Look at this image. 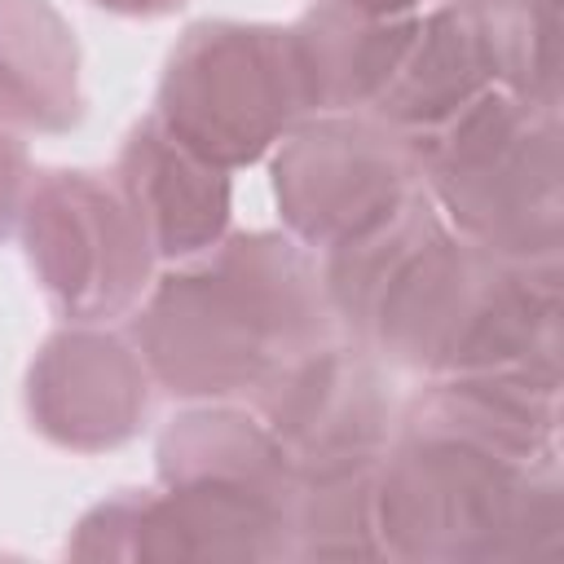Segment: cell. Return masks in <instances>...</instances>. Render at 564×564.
<instances>
[{
    "label": "cell",
    "instance_id": "cell-3",
    "mask_svg": "<svg viewBox=\"0 0 564 564\" xmlns=\"http://www.w3.org/2000/svg\"><path fill=\"white\" fill-rule=\"evenodd\" d=\"M423 181L463 238L529 264L560 256L555 106L485 93L445 128L410 141Z\"/></svg>",
    "mask_w": 564,
    "mask_h": 564
},
{
    "label": "cell",
    "instance_id": "cell-14",
    "mask_svg": "<svg viewBox=\"0 0 564 564\" xmlns=\"http://www.w3.org/2000/svg\"><path fill=\"white\" fill-rule=\"evenodd\" d=\"M375 4H392V9H419L423 0H375Z\"/></svg>",
    "mask_w": 564,
    "mask_h": 564
},
{
    "label": "cell",
    "instance_id": "cell-10",
    "mask_svg": "<svg viewBox=\"0 0 564 564\" xmlns=\"http://www.w3.org/2000/svg\"><path fill=\"white\" fill-rule=\"evenodd\" d=\"M0 115L26 128L79 119L75 40L44 0H0Z\"/></svg>",
    "mask_w": 564,
    "mask_h": 564
},
{
    "label": "cell",
    "instance_id": "cell-12",
    "mask_svg": "<svg viewBox=\"0 0 564 564\" xmlns=\"http://www.w3.org/2000/svg\"><path fill=\"white\" fill-rule=\"evenodd\" d=\"M18 189H22V145L0 132V234H4L9 220H13Z\"/></svg>",
    "mask_w": 564,
    "mask_h": 564
},
{
    "label": "cell",
    "instance_id": "cell-7",
    "mask_svg": "<svg viewBox=\"0 0 564 564\" xmlns=\"http://www.w3.org/2000/svg\"><path fill=\"white\" fill-rule=\"evenodd\" d=\"M264 388L269 436L282 445V454L339 463V471H352L366 458L388 419L379 375L352 348L313 344Z\"/></svg>",
    "mask_w": 564,
    "mask_h": 564
},
{
    "label": "cell",
    "instance_id": "cell-6",
    "mask_svg": "<svg viewBox=\"0 0 564 564\" xmlns=\"http://www.w3.org/2000/svg\"><path fill=\"white\" fill-rule=\"evenodd\" d=\"M26 256L48 300L79 322L123 313L150 278V242L93 172H48L26 203Z\"/></svg>",
    "mask_w": 564,
    "mask_h": 564
},
{
    "label": "cell",
    "instance_id": "cell-5",
    "mask_svg": "<svg viewBox=\"0 0 564 564\" xmlns=\"http://www.w3.org/2000/svg\"><path fill=\"white\" fill-rule=\"evenodd\" d=\"M278 207L286 225L326 251L357 247L414 198V150L366 119H322L278 154Z\"/></svg>",
    "mask_w": 564,
    "mask_h": 564
},
{
    "label": "cell",
    "instance_id": "cell-11",
    "mask_svg": "<svg viewBox=\"0 0 564 564\" xmlns=\"http://www.w3.org/2000/svg\"><path fill=\"white\" fill-rule=\"evenodd\" d=\"M494 84L524 101H560V0H467Z\"/></svg>",
    "mask_w": 564,
    "mask_h": 564
},
{
    "label": "cell",
    "instance_id": "cell-2",
    "mask_svg": "<svg viewBox=\"0 0 564 564\" xmlns=\"http://www.w3.org/2000/svg\"><path fill=\"white\" fill-rule=\"evenodd\" d=\"M212 251L207 264L167 273L137 317L150 370L181 397L264 388L326 330L322 286L300 247L242 234Z\"/></svg>",
    "mask_w": 564,
    "mask_h": 564
},
{
    "label": "cell",
    "instance_id": "cell-4",
    "mask_svg": "<svg viewBox=\"0 0 564 564\" xmlns=\"http://www.w3.org/2000/svg\"><path fill=\"white\" fill-rule=\"evenodd\" d=\"M304 110H317L308 57L278 26H194L159 93V123L216 167L256 163Z\"/></svg>",
    "mask_w": 564,
    "mask_h": 564
},
{
    "label": "cell",
    "instance_id": "cell-9",
    "mask_svg": "<svg viewBox=\"0 0 564 564\" xmlns=\"http://www.w3.org/2000/svg\"><path fill=\"white\" fill-rule=\"evenodd\" d=\"M119 181L150 251L185 260L220 242L229 225V181L216 163L185 150L159 119L128 137Z\"/></svg>",
    "mask_w": 564,
    "mask_h": 564
},
{
    "label": "cell",
    "instance_id": "cell-1",
    "mask_svg": "<svg viewBox=\"0 0 564 564\" xmlns=\"http://www.w3.org/2000/svg\"><path fill=\"white\" fill-rule=\"evenodd\" d=\"M326 295L370 348L419 370H555V264L454 238L423 198L335 251Z\"/></svg>",
    "mask_w": 564,
    "mask_h": 564
},
{
    "label": "cell",
    "instance_id": "cell-13",
    "mask_svg": "<svg viewBox=\"0 0 564 564\" xmlns=\"http://www.w3.org/2000/svg\"><path fill=\"white\" fill-rule=\"evenodd\" d=\"M97 4L119 9V13H167V9H176L181 0H97Z\"/></svg>",
    "mask_w": 564,
    "mask_h": 564
},
{
    "label": "cell",
    "instance_id": "cell-8",
    "mask_svg": "<svg viewBox=\"0 0 564 564\" xmlns=\"http://www.w3.org/2000/svg\"><path fill=\"white\" fill-rule=\"evenodd\" d=\"M31 414L53 441L115 445L145 414V375L115 335L66 330L31 370Z\"/></svg>",
    "mask_w": 564,
    "mask_h": 564
}]
</instances>
